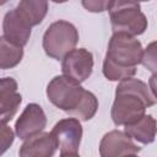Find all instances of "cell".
<instances>
[{
	"label": "cell",
	"instance_id": "obj_1",
	"mask_svg": "<svg viewBox=\"0 0 157 157\" xmlns=\"http://www.w3.org/2000/svg\"><path fill=\"white\" fill-rule=\"evenodd\" d=\"M114 33H126L130 36L141 34L147 28V20L140 11L136 1H108V7Z\"/></svg>",
	"mask_w": 157,
	"mask_h": 157
},
{
	"label": "cell",
	"instance_id": "obj_8",
	"mask_svg": "<svg viewBox=\"0 0 157 157\" xmlns=\"http://www.w3.org/2000/svg\"><path fill=\"white\" fill-rule=\"evenodd\" d=\"M140 147L124 131L113 130L105 134L99 144L101 157H128L140 152Z\"/></svg>",
	"mask_w": 157,
	"mask_h": 157
},
{
	"label": "cell",
	"instance_id": "obj_4",
	"mask_svg": "<svg viewBox=\"0 0 157 157\" xmlns=\"http://www.w3.org/2000/svg\"><path fill=\"white\" fill-rule=\"evenodd\" d=\"M85 94L80 83L66 76H55L47 87L49 101L59 109L71 113L78 107Z\"/></svg>",
	"mask_w": 157,
	"mask_h": 157
},
{
	"label": "cell",
	"instance_id": "obj_17",
	"mask_svg": "<svg viewBox=\"0 0 157 157\" xmlns=\"http://www.w3.org/2000/svg\"><path fill=\"white\" fill-rule=\"evenodd\" d=\"M136 72L135 67H119L110 63L108 59H104L103 63V75L110 80V81H118V80H124L128 77L134 76Z\"/></svg>",
	"mask_w": 157,
	"mask_h": 157
},
{
	"label": "cell",
	"instance_id": "obj_12",
	"mask_svg": "<svg viewBox=\"0 0 157 157\" xmlns=\"http://www.w3.org/2000/svg\"><path fill=\"white\" fill-rule=\"evenodd\" d=\"M124 132L141 144H151L156 136V120L151 115H144L135 124L126 125Z\"/></svg>",
	"mask_w": 157,
	"mask_h": 157
},
{
	"label": "cell",
	"instance_id": "obj_18",
	"mask_svg": "<svg viewBox=\"0 0 157 157\" xmlns=\"http://www.w3.org/2000/svg\"><path fill=\"white\" fill-rule=\"evenodd\" d=\"M21 101H22L21 94L16 92L0 105V124H6L13 118L21 104Z\"/></svg>",
	"mask_w": 157,
	"mask_h": 157
},
{
	"label": "cell",
	"instance_id": "obj_15",
	"mask_svg": "<svg viewBox=\"0 0 157 157\" xmlns=\"http://www.w3.org/2000/svg\"><path fill=\"white\" fill-rule=\"evenodd\" d=\"M117 90H119V91H129V92L136 93L137 96H140L144 99L146 107H151V105H153L156 103V94L151 91L148 85H146L141 80L131 78V77L124 78V80L120 81V83L118 85Z\"/></svg>",
	"mask_w": 157,
	"mask_h": 157
},
{
	"label": "cell",
	"instance_id": "obj_10",
	"mask_svg": "<svg viewBox=\"0 0 157 157\" xmlns=\"http://www.w3.org/2000/svg\"><path fill=\"white\" fill-rule=\"evenodd\" d=\"M31 28L32 27L25 21V18L17 12L16 9L9 11L4 17V37L20 47L27 44L31 36Z\"/></svg>",
	"mask_w": 157,
	"mask_h": 157
},
{
	"label": "cell",
	"instance_id": "obj_22",
	"mask_svg": "<svg viewBox=\"0 0 157 157\" xmlns=\"http://www.w3.org/2000/svg\"><path fill=\"white\" fill-rule=\"evenodd\" d=\"M82 5L92 12H101L107 10L108 7V1H83Z\"/></svg>",
	"mask_w": 157,
	"mask_h": 157
},
{
	"label": "cell",
	"instance_id": "obj_2",
	"mask_svg": "<svg viewBox=\"0 0 157 157\" xmlns=\"http://www.w3.org/2000/svg\"><path fill=\"white\" fill-rule=\"evenodd\" d=\"M78 42L76 27L64 20L52 23L43 36V49L53 59H63Z\"/></svg>",
	"mask_w": 157,
	"mask_h": 157
},
{
	"label": "cell",
	"instance_id": "obj_21",
	"mask_svg": "<svg viewBox=\"0 0 157 157\" xmlns=\"http://www.w3.org/2000/svg\"><path fill=\"white\" fill-rule=\"evenodd\" d=\"M156 43H151L146 50L142 53V59H141V63L144 64L145 67L150 69L153 75H155V69H156Z\"/></svg>",
	"mask_w": 157,
	"mask_h": 157
},
{
	"label": "cell",
	"instance_id": "obj_5",
	"mask_svg": "<svg viewBox=\"0 0 157 157\" xmlns=\"http://www.w3.org/2000/svg\"><path fill=\"white\" fill-rule=\"evenodd\" d=\"M146 104L136 93L115 90V99L112 107V119L115 125H131L145 115Z\"/></svg>",
	"mask_w": 157,
	"mask_h": 157
},
{
	"label": "cell",
	"instance_id": "obj_9",
	"mask_svg": "<svg viewBox=\"0 0 157 157\" xmlns=\"http://www.w3.org/2000/svg\"><path fill=\"white\" fill-rule=\"evenodd\" d=\"M47 124L45 114L40 105L36 103L28 104L15 124L16 135L20 139H28L39 134Z\"/></svg>",
	"mask_w": 157,
	"mask_h": 157
},
{
	"label": "cell",
	"instance_id": "obj_14",
	"mask_svg": "<svg viewBox=\"0 0 157 157\" xmlns=\"http://www.w3.org/2000/svg\"><path fill=\"white\" fill-rule=\"evenodd\" d=\"M23 56L22 47L0 37V69H11L20 64Z\"/></svg>",
	"mask_w": 157,
	"mask_h": 157
},
{
	"label": "cell",
	"instance_id": "obj_13",
	"mask_svg": "<svg viewBox=\"0 0 157 157\" xmlns=\"http://www.w3.org/2000/svg\"><path fill=\"white\" fill-rule=\"evenodd\" d=\"M17 12L25 18V21L31 26H36L43 21L48 11V2L47 1H31L23 0L20 1L18 5L15 7Z\"/></svg>",
	"mask_w": 157,
	"mask_h": 157
},
{
	"label": "cell",
	"instance_id": "obj_16",
	"mask_svg": "<svg viewBox=\"0 0 157 157\" xmlns=\"http://www.w3.org/2000/svg\"><path fill=\"white\" fill-rule=\"evenodd\" d=\"M97 109H98V101H97L96 96L90 91H85V94H83L82 101L78 104V107L69 114L81 119V120H90L91 118H93Z\"/></svg>",
	"mask_w": 157,
	"mask_h": 157
},
{
	"label": "cell",
	"instance_id": "obj_24",
	"mask_svg": "<svg viewBox=\"0 0 157 157\" xmlns=\"http://www.w3.org/2000/svg\"><path fill=\"white\" fill-rule=\"evenodd\" d=\"M128 157H137L136 155H130V156H128Z\"/></svg>",
	"mask_w": 157,
	"mask_h": 157
},
{
	"label": "cell",
	"instance_id": "obj_6",
	"mask_svg": "<svg viewBox=\"0 0 157 157\" xmlns=\"http://www.w3.org/2000/svg\"><path fill=\"white\" fill-rule=\"evenodd\" d=\"M50 134L61 153H77L82 137V126L78 119L66 118L58 121Z\"/></svg>",
	"mask_w": 157,
	"mask_h": 157
},
{
	"label": "cell",
	"instance_id": "obj_11",
	"mask_svg": "<svg viewBox=\"0 0 157 157\" xmlns=\"http://www.w3.org/2000/svg\"><path fill=\"white\" fill-rule=\"evenodd\" d=\"M56 144L50 132H39L26 139L20 148V157H53Z\"/></svg>",
	"mask_w": 157,
	"mask_h": 157
},
{
	"label": "cell",
	"instance_id": "obj_3",
	"mask_svg": "<svg viewBox=\"0 0 157 157\" xmlns=\"http://www.w3.org/2000/svg\"><path fill=\"white\" fill-rule=\"evenodd\" d=\"M141 43L130 34L114 33L109 40L105 59L119 67H135L142 59Z\"/></svg>",
	"mask_w": 157,
	"mask_h": 157
},
{
	"label": "cell",
	"instance_id": "obj_23",
	"mask_svg": "<svg viewBox=\"0 0 157 157\" xmlns=\"http://www.w3.org/2000/svg\"><path fill=\"white\" fill-rule=\"evenodd\" d=\"M60 157H80L77 153H61Z\"/></svg>",
	"mask_w": 157,
	"mask_h": 157
},
{
	"label": "cell",
	"instance_id": "obj_20",
	"mask_svg": "<svg viewBox=\"0 0 157 157\" xmlns=\"http://www.w3.org/2000/svg\"><path fill=\"white\" fill-rule=\"evenodd\" d=\"M13 142V132L6 124H0V156L4 155Z\"/></svg>",
	"mask_w": 157,
	"mask_h": 157
},
{
	"label": "cell",
	"instance_id": "obj_19",
	"mask_svg": "<svg viewBox=\"0 0 157 157\" xmlns=\"http://www.w3.org/2000/svg\"><path fill=\"white\" fill-rule=\"evenodd\" d=\"M17 92V82L12 77L0 78V105Z\"/></svg>",
	"mask_w": 157,
	"mask_h": 157
},
{
	"label": "cell",
	"instance_id": "obj_7",
	"mask_svg": "<svg viewBox=\"0 0 157 157\" xmlns=\"http://www.w3.org/2000/svg\"><path fill=\"white\" fill-rule=\"evenodd\" d=\"M93 69L92 53L85 48L72 49L63 58L61 70L64 76L80 83L88 78Z\"/></svg>",
	"mask_w": 157,
	"mask_h": 157
}]
</instances>
